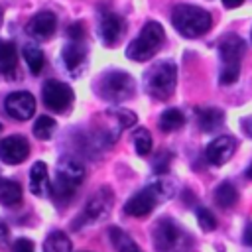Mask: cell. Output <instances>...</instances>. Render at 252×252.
<instances>
[{"label":"cell","mask_w":252,"mask_h":252,"mask_svg":"<svg viewBox=\"0 0 252 252\" xmlns=\"http://www.w3.org/2000/svg\"><path fill=\"white\" fill-rule=\"evenodd\" d=\"M85 179V167L79 159L75 158H63L59 163H57V171H55V177L49 185V195L51 199L57 203V205H67L77 187L83 183Z\"/></svg>","instance_id":"obj_1"},{"label":"cell","mask_w":252,"mask_h":252,"mask_svg":"<svg viewBox=\"0 0 252 252\" xmlns=\"http://www.w3.org/2000/svg\"><path fill=\"white\" fill-rule=\"evenodd\" d=\"M171 22L173 28L185 35V37H199L203 33L209 32L211 28V14L199 6H191V4H179L173 8L171 14Z\"/></svg>","instance_id":"obj_2"},{"label":"cell","mask_w":252,"mask_h":252,"mask_svg":"<svg viewBox=\"0 0 252 252\" xmlns=\"http://www.w3.org/2000/svg\"><path fill=\"white\" fill-rule=\"evenodd\" d=\"M171 193H173V187H171L167 181L158 179L156 183L148 185L146 189H142L140 193H136L134 197H130L128 203L124 205V211H126V215H130V217H138V219H140V217H148V215L154 211V207H156L158 203L169 199Z\"/></svg>","instance_id":"obj_3"},{"label":"cell","mask_w":252,"mask_h":252,"mask_svg":"<svg viewBox=\"0 0 252 252\" xmlns=\"http://www.w3.org/2000/svg\"><path fill=\"white\" fill-rule=\"evenodd\" d=\"M152 234H154V246L158 252H189L191 250V236L173 219H159Z\"/></svg>","instance_id":"obj_4"},{"label":"cell","mask_w":252,"mask_h":252,"mask_svg":"<svg viewBox=\"0 0 252 252\" xmlns=\"http://www.w3.org/2000/svg\"><path fill=\"white\" fill-rule=\"evenodd\" d=\"M163 39H165L163 28L158 22H148L142 28L140 35L134 41H130V45L126 47V57L132 61H148L163 45Z\"/></svg>","instance_id":"obj_5"},{"label":"cell","mask_w":252,"mask_h":252,"mask_svg":"<svg viewBox=\"0 0 252 252\" xmlns=\"http://www.w3.org/2000/svg\"><path fill=\"white\" fill-rule=\"evenodd\" d=\"M175 81H177V69H175V63H171V61L156 63L154 67L148 69V73L144 77L148 94H152L158 100H165L173 94Z\"/></svg>","instance_id":"obj_6"},{"label":"cell","mask_w":252,"mask_h":252,"mask_svg":"<svg viewBox=\"0 0 252 252\" xmlns=\"http://www.w3.org/2000/svg\"><path fill=\"white\" fill-rule=\"evenodd\" d=\"M134 91H136L134 79L124 71H106L96 83L98 96L110 102H122L130 98Z\"/></svg>","instance_id":"obj_7"},{"label":"cell","mask_w":252,"mask_h":252,"mask_svg":"<svg viewBox=\"0 0 252 252\" xmlns=\"http://www.w3.org/2000/svg\"><path fill=\"white\" fill-rule=\"evenodd\" d=\"M41 96H43V104L53 110V112H63L71 106L75 94L71 91L69 85L57 81V79H49L43 83V89H41Z\"/></svg>","instance_id":"obj_8"},{"label":"cell","mask_w":252,"mask_h":252,"mask_svg":"<svg viewBox=\"0 0 252 252\" xmlns=\"http://www.w3.org/2000/svg\"><path fill=\"white\" fill-rule=\"evenodd\" d=\"M4 108H6V112L12 118H16V120H28V118H32V114L35 110V98L28 91H16V93H10L6 96Z\"/></svg>","instance_id":"obj_9"},{"label":"cell","mask_w":252,"mask_h":252,"mask_svg":"<svg viewBox=\"0 0 252 252\" xmlns=\"http://www.w3.org/2000/svg\"><path fill=\"white\" fill-rule=\"evenodd\" d=\"M28 154H30V144L24 136L14 134L0 142V159L4 163H10V165L22 163L28 158Z\"/></svg>","instance_id":"obj_10"},{"label":"cell","mask_w":252,"mask_h":252,"mask_svg":"<svg viewBox=\"0 0 252 252\" xmlns=\"http://www.w3.org/2000/svg\"><path fill=\"white\" fill-rule=\"evenodd\" d=\"M55 28H57V18H55V14L43 10V12H37V14L28 22L26 32H28V35H32L33 39H47V37L53 35Z\"/></svg>","instance_id":"obj_11"},{"label":"cell","mask_w":252,"mask_h":252,"mask_svg":"<svg viewBox=\"0 0 252 252\" xmlns=\"http://www.w3.org/2000/svg\"><path fill=\"white\" fill-rule=\"evenodd\" d=\"M244 51H246V45H244V39L238 37L236 33H228L220 45H219V53H220V59L224 65L228 67H240V61L244 57Z\"/></svg>","instance_id":"obj_12"},{"label":"cell","mask_w":252,"mask_h":252,"mask_svg":"<svg viewBox=\"0 0 252 252\" xmlns=\"http://www.w3.org/2000/svg\"><path fill=\"white\" fill-rule=\"evenodd\" d=\"M110 207H112V191L108 187H102L89 199L85 207V217L89 220H102L110 215Z\"/></svg>","instance_id":"obj_13"},{"label":"cell","mask_w":252,"mask_h":252,"mask_svg":"<svg viewBox=\"0 0 252 252\" xmlns=\"http://www.w3.org/2000/svg\"><path fill=\"white\" fill-rule=\"evenodd\" d=\"M236 150V140L232 136H219L207 146V159L213 165L226 163Z\"/></svg>","instance_id":"obj_14"},{"label":"cell","mask_w":252,"mask_h":252,"mask_svg":"<svg viewBox=\"0 0 252 252\" xmlns=\"http://www.w3.org/2000/svg\"><path fill=\"white\" fill-rule=\"evenodd\" d=\"M122 30H124V22H122L120 16H116L112 12H104L102 14L100 24H98V32H100V39L106 45H114L120 39Z\"/></svg>","instance_id":"obj_15"},{"label":"cell","mask_w":252,"mask_h":252,"mask_svg":"<svg viewBox=\"0 0 252 252\" xmlns=\"http://www.w3.org/2000/svg\"><path fill=\"white\" fill-rule=\"evenodd\" d=\"M61 57H63V63H65V67L69 69V73H71V75H77V73L81 71V67L85 65L87 49H85L79 41H71V43H67V45L63 47Z\"/></svg>","instance_id":"obj_16"},{"label":"cell","mask_w":252,"mask_h":252,"mask_svg":"<svg viewBox=\"0 0 252 252\" xmlns=\"http://www.w3.org/2000/svg\"><path fill=\"white\" fill-rule=\"evenodd\" d=\"M49 175H47V165L43 161H35L32 165V171H30V187H32V193L37 195V197H43L49 193Z\"/></svg>","instance_id":"obj_17"},{"label":"cell","mask_w":252,"mask_h":252,"mask_svg":"<svg viewBox=\"0 0 252 252\" xmlns=\"http://www.w3.org/2000/svg\"><path fill=\"white\" fill-rule=\"evenodd\" d=\"M18 69V51L12 41H0V75L14 77Z\"/></svg>","instance_id":"obj_18"},{"label":"cell","mask_w":252,"mask_h":252,"mask_svg":"<svg viewBox=\"0 0 252 252\" xmlns=\"http://www.w3.org/2000/svg\"><path fill=\"white\" fill-rule=\"evenodd\" d=\"M22 201V187L18 181L0 177V203L6 207L18 205Z\"/></svg>","instance_id":"obj_19"},{"label":"cell","mask_w":252,"mask_h":252,"mask_svg":"<svg viewBox=\"0 0 252 252\" xmlns=\"http://www.w3.org/2000/svg\"><path fill=\"white\" fill-rule=\"evenodd\" d=\"M108 236H110L112 246H114L118 252H142V250L138 248V244H136L122 228H118V226H110V228H108Z\"/></svg>","instance_id":"obj_20"},{"label":"cell","mask_w":252,"mask_h":252,"mask_svg":"<svg viewBox=\"0 0 252 252\" xmlns=\"http://www.w3.org/2000/svg\"><path fill=\"white\" fill-rule=\"evenodd\" d=\"M197 118H199V126H201V130L211 132V130H215V128H219V126L222 124L224 114H222V110L209 106V108H201V110L197 112Z\"/></svg>","instance_id":"obj_21"},{"label":"cell","mask_w":252,"mask_h":252,"mask_svg":"<svg viewBox=\"0 0 252 252\" xmlns=\"http://www.w3.org/2000/svg\"><path fill=\"white\" fill-rule=\"evenodd\" d=\"M238 199V193L234 189L232 183L228 181H222L217 189H215V203L220 207V209H230Z\"/></svg>","instance_id":"obj_22"},{"label":"cell","mask_w":252,"mask_h":252,"mask_svg":"<svg viewBox=\"0 0 252 252\" xmlns=\"http://www.w3.org/2000/svg\"><path fill=\"white\" fill-rule=\"evenodd\" d=\"M43 250L45 252H71V240L65 232L53 230L47 234V238L43 242Z\"/></svg>","instance_id":"obj_23"},{"label":"cell","mask_w":252,"mask_h":252,"mask_svg":"<svg viewBox=\"0 0 252 252\" xmlns=\"http://www.w3.org/2000/svg\"><path fill=\"white\" fill-rule=\"evenodd\" d=\"M183 124H185V116L179 108H167L159 116V128L163 132H173V130L181 128Z\"/></svg>","instance_id":"obj_24"},{"label":"cell","mask_w":252,"mask_h":252,"mask_svg":"<svg viewBox=\"0 0 252 252\" xmlns=\"http://www.w3.org/2000/svg\"><path fill=\"white\" fill-rule=\"evenodd\" d=\"M24 59H26V63H28V67H30V71H32L33 75H39V73H41L45 59H43V51H41L37 45L28 43V45L24 47Z\"/></svg>","instance_id":"obj_25"},{"label":"cell","mask_w":252,"mask_h":252,"mask_svg":"<svg viewBox=\"0 0 252 252\" xmlns=\"http://www.w3.org/2000/svg\"><path fill=\"white\" fill-rule=\"evenodd\" d=\"M55 132V120L51 116H39L33 124V136L37 140H49Z\"/></svg>","instance_id":"obj_26"},{"label":"cell","mask_w":252,"mask_h":252,"mask_svg":"<svg viewBox=\"0 0 252 252\" xmlns=\"http://www.w3.org/2000/svg\"><path fill=\"white\" fill-rule=\"evenodd\" d=\"M132 142H134V148H136V154L138 156H148L150 150H152V136L146 128H138L134 134H132Z\"/></svg>","instance_id":"obj_27"},{"label":"cell","mask_w":252,"mask_h":252,"mask_svg":"<svg viewBox=\"0 0 252 252\" xmlns=\"http://www.w3.org/2000/svg\"><path fill=\"white\" fill-rule=\"evenodd\" d=\"M195 215H197V220H199V224H201V228H203L205 232L217 228V219L213 217V213H211L209 209H205V207H197Z\"/></svg>","instance_id":"obj_28"},{"label":"cell","mask_w":252,"mask_h":252,"mask_svg":"<svg viewBox=\"0 0 252 252\" xmlns=\"http://www.w3.org/2000/svg\"><path fill=\"white\" fill-rule=\"evenodd\" d=\"M238 75H240V67H228V65H224L222 71H220V85H232V83H236Z\"/></svg>","instance_id":"obj_29"},{"label":"cell","mask_w":252,"mask_h":252,"mask_svg":"<svg viewBox=\"0 0 252 252\" xmlns=\"http://www.w3.org/2000/svg\"><path fill=\"white\" fill-rule=\"evenodd\" d=\"M12 252H33V242L30 238H18L12 246Z\"/></svg>","instance_id":"obj_30"},{"label":"cell","mask_w":252,"mask_h":252,"mask_svg":"<svg viewBox=\"0 0 252 252\" xmlns=\"http://www.w3.org/2000/svg\"><path fill=\"white\" fill-rule=\"evenodd\" d=\"M69 37L73 39V41H81L83 39V35H85V30H83V26L81 24H73L71 28H69Z\"/></svg>","instance_id":"obj_31"},{"label":"cell","mask_w":252,"mask_h":252,"mask_svg":"<svg viewBox=\"0 0 252 252\" xmlns=\"http://www.w3.org/2000/svg\"><path fill=\"white\" fill-rule=\"evenodd\" d=\"M8 236H10V230H8L6 222H4L2 219H0V248L8 244Z\"/></svg>","instance_id":"obj_32"},{"label":"cell","mask_w":252,"mask_h":252,"mask_svg":"<svg viewBox=\"0 0 252 252\" xmlns=\"http://www.w3.org/2000/svg\"><path fill=\"white\" fill-rule=\"evenodd\" d=\"M244 242L252 246V222H250V224L246 226V230H244Z\"/></svg>","instance_id":"obj_33"},{"label":"cell","mask_w":252,"mask_h":252,"mask_svg":"<svg viewBox=\"0 0 252 252\" xmlns=\"http://www.w3.org/2000/svg\"><path fill=\"white\" fill-rule=\"evenodd\" d=\"M242 2H244V0H222V4H224L226 8H238Z\"/></svg>","instance_id":"obj_34"},{"label":"cell","mask_w":252,"mask_h":252,"mask_svg":"<svg viewBox=\"0 0 252 252\" xmlns=\"http://www.w3.org/2000/svg\"><path fill=\"white\" fill-rule=\"evenodd\" d=\"M246 175H248V177H250V179H252V165H250V167H248V171H246Z\"/></svg>","instance_id":"obj_35"},{"label":"cell","mask_w":252,"mask_h":252,"mask_svg":"<svg viewBox=\"0 0 252 252\" xmlns=\"http://www.w3.org/2000/svg\"><path fill=\"white\" fill-rule=\"evenodd\" d=\"M0 26H2V10H0Z\"/></svg>","instance_id":"obj_36"},{"label":"cell","mask_w":252,"mask_h":252,"mask_svg":"<svg viewBox=\"0 0 252 252\" xmlns=\"http://www.w3.org/2000/svg\"><path fill=\"white\" fill-rule=\"evenodd\" d=\"M0 130H2V124H0Z\"/></svg>","instance_id":"obj_37"}]
</instances>
